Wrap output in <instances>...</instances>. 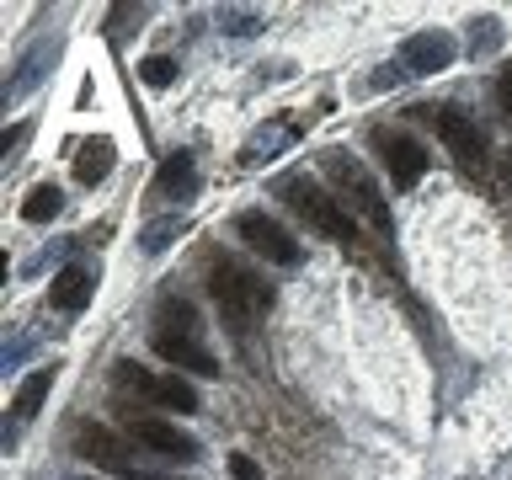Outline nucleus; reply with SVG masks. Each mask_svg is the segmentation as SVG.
<instances>
[{"instance_id": "39448f33", "label": "nucleus", "mask_w": 512, "mask_h": 480, "mask_svg": "<svg viewBox=\"0 0 512 480\" xmlns=\"http://www.w3.org/2000/svg\"><path fill=\"white\" fill-rule=\"evenodd\" d=\"M235 235L246 240L256 256H267V262H278V267H294V262H299V240L288 235L272 214H256V208L235 214Z\"/></svg>"}, {"instance_id": "aec40b11", "label": "nucleus", "mask_w": 512, "mask_h": 480, "mask_svg": "<svg viewBox=\"0 0 512 480\" xmlns=\"http://www.w3.org/2000/svg\"><path fill=\"white\" fill-rule=\"evenodd\" d=\"M230 475H235V480H262L256 459H246V454H235V459H230Z\"/></svg>"}, {"instance_id": "ddd939ff", "label": "nucleus", "mask_w": 512, "mask_h": 480, "mask_svg": "<svg viewBox=\"0 0 512 480\" xmlns=\"http://www.w3.org/2000/svg\"><path fill=\"white\" fill-rule=\"evenodd\" d=\"M96 294V272L91 267H64L54 283H48V304L54 310H86V299Z\"/></svg>"}, {"instance_id": "f03ea898", "label": "nucleus", "mask_w": 512, "mask_h": 480, "mask_svg": "<svg viewBox=\"0 0 512 480\" xmlns=\"http://www.w3.org/2000/svg\"><path fill=\"white\" fill-rule=\"evenodd\" d=\"M278 198L294 208L304 224H315L326 240H342V246H352V240H358V224H352V214L342 208V198H336V192H326V187H315L310 176H283V182H278Z\"/></svg>"}, {"instance_id": "0eeeda50", "label": "nucleus", "mask_w": 512, "mask_h": 480, "mask_svg": "<svg viewBox=\"0 0 512 480\" xmlns=\"http://www.w3.org/2000/svg\"><path fill=\"white\" fill-rule=\"evenodd\" d=\"M454 54H459V43L448 38L443 27L411 32V38L400 43V64H406L411 75H438V70H448V64H454Z\"/></svg>"}, {"instance_id": "20e7f679", "label": "nucleus", "mask_w": 512, "mask_h": 480, "mask_svg": "<svg viewBox=\"0 0 512 480\" xmlns=\"http://www.w3.org/2000/svg\"><path fill=\"white\" fill-rule=\"evenodd\" d=\"M326 166V176L336 187L347 192V203L358 208V214H368V224H379V230H390V208H384V198H379V187H374V176H368L352 155H326L320 160Z\"/></svg>"}, {"instance_id": "f257e3e1", "label": "nucleus", "mask_w": 512, "mask_h": 480, "mask_svg": "<svg viewBox=\"0 0 512 480\" xmlns=\"http://www.w3.org/2000/svg\"><path fill=\"white\" fill-rule=\"evenodd\" d=\"M208 288H214L219 310H224V320H230L235 331H246V320L272 304V288L256 278L251 267H240L235 256H224V251L208 256Z\"/></svg>"}, {"instance_id": "dca6fc26", "label": "nucleus", "mask_w": 512, "mask_h": 480, "mask_svg": "<svg viewBox=\"0 0 512 480\" xmlns=\"http://www.w3.org/2000/svg\"><path fill=\"white\" fill-rule=\"evenodd\" d=\"M59 208H64V192H59L54 182H43V187H32L27 198H22V219H27V224H48Z\"/></svg>"}, {"instance_id": "9d476101", "label": "nucleus", "mask_w": 512, "mask_h": 480, "mask_svg": "<svg viewBox=\"0 0 512 480\" xmlns=\"http://www.w3.org/2000/svg\"><path fill=\"white\" fill-rule=\"evenodd\" d=\"M75 448H80V454H86L91 464H102V470H112V475H123V480H134V475H139L134 464H128V454H123V443L112 438L107 427H96V422H86V427L75 432Z\"/></svg>"}, {"instance_id": "7ed1b4c3", "label": "nucleus", "mask_w": 512, "mask_h": 480, "mask_svg": "<svg viewBox=\"0 0 512 480\" xmlns=\"http://www.w3.org/2000/svg\"><path fill=\"white\" fill-rule=\"evenodd\" d=\"M112 384L128 395H139L144 406H166L176 416H192V411H203V400L198 390H192L187 379H176V374H150V368H139V363H118L112 368Z\"/></svg>"}, {"instance_id": "9b49d317", "label": "nucleus", "mask_w": 512, "mask_h": 480, "mask_svg": "<svg viewBox=\"0 0 512 480\" xmlns=\"http://www.w3.org/2000/svg\"><path fill=\"white\" fill-rule=\"evenodd\" d=\"M438 134H443L448 150H454L459 166H470V171L486 166V139H480V128H475V123H464L459 112H438Z\"/></svg>"}, {"instance_id": "f3484780", "label": "nucleus", "mask_w": 512, "mask_h": 480, "mask_svg": "<svg viewBox=\"0 0 512 480\" xmlns=\"http://www.w3.org/2000/svg\"><path fill=\"white\" fill-rule=\"evenodd\" d=\"M160 326L171 331H198V310L187 299H160Z\"/></svg>"}, {"instance_id": "6e6552de", "label": "nucleus", "mask_w": 512, "mask_h": 480, "mask_svg": "<svg viewBox=\"0 0 512 480\" xmlns=\"http://www.w3.org/2000/svg\"><path fill=\"white\" fill-rule=\"evenodd\" d=\"M128 432H134V438L150 448V454H160V459H176V464L198 459V443H192L182 427H171L166 416H134V422H128Z\"/></svg>"}, {"instance_id": "5701e85b", "label": "nucleus", "mask_w": 512, "mask_h": 480, "mask_svg": "<svg viewBox=\"0 0 512 480\" xmlns=\"http://www.w3.org/2000/svg\"><path fill=\"white\" fill-rule=\"evenodd\" d=\"M134 480H166V475H134Z\"/></svg>"}, {"instance_id": "a211bd4d", "label": "nucleus", "mask_w": 512, "mask_h": 480, "mask_svg": "<svg viewBox=\"0 0 512 480\" xmlns=\"http://www.w3.org/2000/svg\"><path fill=\"white\" fill-rule=\"evenodd\" d=\"M139 75H144V86H171V80H176V59H166V54H150V59H144L139 64Z\"/></svg>"}, {"instance_id": "1a4fd4ad", "label": "nucleus", "mask_w": 512, "mask_h": 480, "mask_svg": "<svg viewBox=\"0 0 512 480\" xmlns=\"http://www.w3.org/2000/svg\"><path fill=\"white\" fill-rule=\"evenodd\" d=\"M379 150H384V166H390V182L406 192L416 187V176L427 171V150L416 144L411 134H379Z\"/></svg>"}, {"instance_id": "4468645a", "label": "nucleus", "mask_w": 512, "mask_h": 480, "mask_svg": "<svg viewBox=\"0 0 512 480\" xmlns=\"http://www.w3.org/2000/svg\"><path fill=\"white\" fill-rule=\"evenodd\" d=\"M112 160H118V150H112V139H86L80 144V155H75V182H107V171H112Z\"/></svg>"}, {"instance_id": "4be33fe9", "label": "nucleus", "mask_w": 512, "mask_h": 480, "mask_svg": "<svg viewBox=\"0 0 512 480\" xmlns=\"http://www.w3.org/2000/svg\"><path fill=\"white\" fill-rule=\"evenodd\" d=\"M22 139H27V123H11V128H6V155H11Z\"/></svg>"}, {"instance_id": "2eb2a0df", "label": "nucleus", "mask_w": 512, "mask_h": 480, "mask_svg": "<svg viewBox=\"0 0 512 480\" xmlns=\"http://www.w3.org/2000/svg\"><path fill=\"white\" fill-rule=\"evenodd\" d=\"M48 384H54V368H38V374H27L22 384H16V400H11V411L16 416H22V422H27V416H38V406H43V395H48Z\"/></svg>"}, {"instance_id": "f8f14e48", "label": "nucleus", "mask_w": 512, "mask_h": 480, "mask_svg": "<svg viewBox=\"0 0 512 480\" xmlns=\"http://www.w3.org/2000/svg\"><path fill=\"white\" fill-rule=\"evenodd\" d=\"M155 192L171 203H187L192 192H198V160H192V150H171V160H160Z\"/></svg>"}, {"instance_id": "423d86ee", "label": "nucleus", "mask_w": 512, "mask_h": 480, "mask_svg": "<svg viewBox=\"0 0 512 480\" xmlns=\"http://www.w3.org/2000/svg\"><path fill=\"white\" fill-rule=\"evenodd\" d=\"M150 347H155V358H166V363H176V368H187V374H203V379H214V374H219V358L198 342V331L155 326V331H150Z\"/></svg>"}, {"instance_id": "6ab92c4d", "label": "nucleus", "mask_w": 512, "mask_h": 480, "mask_svg": "<svg viewBox=\"0 0 512 480\" xmlns=\"http://www.w3.org/2000/svg\"><path fill=\"white\" fill-rule=\"evenodd\" d=\"M176 235H182V219H171V224H166V219H155L150 230H144V240H139V246H144V251H166Z\"/></svg>"}, {"instance_id": "412c9836", "label": "nucleus", "mask_w": 512, "mask_h": 480, "mask_svg": "<svg viewBox=\"0 0 512 480\" xmlns=\"http://www.w3.org/2000/svg\"><path fill=\"white\" fill-rule=\"evenodd\" d=\"M496 102L507 107V118H512V64L502 70V80H496Z\"/></svg>"}]
</instances>
